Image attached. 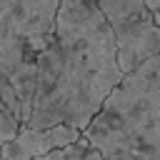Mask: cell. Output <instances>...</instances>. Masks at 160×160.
Returning a JSON list of instances; mask_svg holds the SVG:
<instances>
[{
    "label": "cell",
    "mask_w": 160,
    "mask_h": 160,
    "mask_svg": "<svg viewBox=\"0 0 160 160\" xmlns=\"http://www.w3.org/2000/svg\"><path fill=\"white\" fill-rule=\"evenodd\" d=\"M122 78L118 38L98 0H62L55 35L38 60L32 108L25 125L85 130Z\"/></svg>",
    "instance_id": "obj_1"
},
{
    "label": "cell",
    "mask_w": 160,
    "mask_h": 160,
    "mask_svg": "<svg viewBox=\"0 0 160 160\" xmlns=\"http://www.w3.org/2000/svg\"><path fill=\"white\" fill-rule=\"evenodd\" d=\"M82 138L105 160H160V55L125 72Z\"/></svg>",
    "instance_id": "obj_2"
},
{
    "label": "cell",
    "mask_w": 160,
    "mask_h": 160,
    "mask_svg": "<svg viewBox=\"0 0 160 160\" xmlns=\"http://www.w3.org/2000/svg\"><path fill=\"white\" fill-rule=\"evenodd\" d=\"M62 0H0V100L25 125L38 60L55 35Z\"/></svg>",
    "instance_id": "obj_3"
},
{
    "label": "cell",
    "mask_w": 160,
    "mask_h": 160,
    "mask_svg": "<svg viewBox=\"0 0 160 160\" xmlns=\"http://www.w3.org/2000/svg\"><path fill=\"white\" fill-rule=\"evenodd\" d=\"M98 5L118 38L120 68L125 72L160 55V25L148 0H98Z\"/></svg>",
    "instance_id": "obj_4"
},
{
    "label": "cell",
    "mask_w": 160,
    "mask_h": 160,
    "mask_svg": "<svg viewBox=\"0 0 160 160\" xmlns=\"http://www.w3.org/2000/svg\"><path fill=\"white\" fill-rule=\"evenodd\" d=\"M82 138V130L72 125H52V128H32L22 125L12 140L2 145L0 160H35L52 150H60Z\"/></svg>",
    "instance_id": "obj_5"
},
{
    "label": "cell",
    "mask_w": 160,
    "mask_h": 160,
    "mask_svg": "<svg viewBox=\"0 0 160 160\" xmlns=\"http://www.w3.org/2000/svg\"><path fill=\"white\" fill-rule=\"evenodd\" d=\"M35 160H105V158L85 138H80V140H75V142H70V145H65L60 150H52V152H48L42 158H35Z\"/></svg>",
    "instance_id": "obj_6"
},
{
    "label": "cell",
    "mask_w": 160,
    "mask_h": 160,
    "mask_svg": "<svg viewBox=\"0 0 160 160\" xmlns=\"http://www.w3.org/2000/svg\"><path fill=\"white\" fill-rule=\"evenodd\" d=\"M20 128H22V122H20V120L15 118V112L0 100V152H2V145L18 135Z\"/></svg>",
    "instance_id": "obj_7"
}]
</instances>
